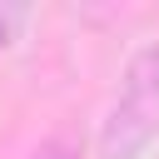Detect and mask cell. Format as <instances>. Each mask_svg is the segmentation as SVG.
<instances>
[{
  "label": "cell",
  "instance_id": "1",
  "mask_svg": "<svg viewBox=\"0 0 159 159\" xmlns=\"http://www.w3.org/2000/svg\"><path fill=\"white\" fill-rule=\"evenodd\" d=\"M159 139V40L124 60L119 89L99 124V159H139Z\"/></svg>",
  "mask_w": 159,
  "mask_h": 159
},
{
  "label": "cell",
  "instance_id": "2",
  "mask_svg": "<svg viewBox=\"0 0 159 159\" xmlns=\"http://www.w3.org/2000/svg\"><path fill=\"white\" fill-rule=\"evenodd\" d=\"M30 159H84V149L70 139V134H50V139H40L35 144V154Z\"/></svg>",
  "mask_w": 159,
  "mask_h": 159
}]
</instances>
